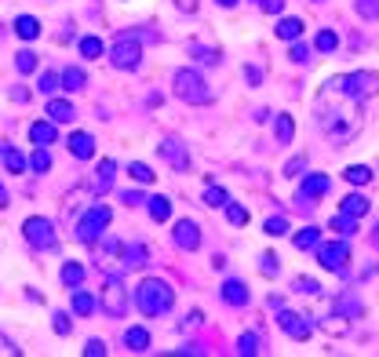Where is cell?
<instances>
[{"label": "cell", "mask_w": 379, "mask_h": 357, "mask_svg": "<svg viewBox=\"0 0 379 357\" xmlns=\"http://www.w3.org/2000/svg\"><path fill=\"white\" fill-rule=\"evenodd\" d=\"M379 91V77L372 70L343 73L321 84L318 99H313V120L318 128L336 143L346 146L365 124V103Z\"/></svg>", "instance_id": "1"}, {"label": "cell", "mask_w": 379, "mask_h": 357, "mask_svg": "<svg viewBox=\"0 0 379 357\" xmlns=\"http://www.w3.org/2000/svg\"><path fill=\"white\" fill-rule=\"evenodd\" d=\"M172 303H175V291H172V284L161 281V277H146V281L135 288V306H139L146 317H161V314H168Z\"/></svg>", "instance_id": "2"}, {"label": "cell", "mask_w": 379, "mask_h": 357, "mask_svg": "<svg viewBox=\"0 0 379 357\" xmlns=\"http://www.w3.org/2000/svg\"><path fill=\"white\" fill-rule=\"evenodd\" d=\"M175 95L182 103H190V106H204V103H212V88L204 84V77L197 73V70H179L175 73Z\"/></svg>", "instance_id": "3"}, {"label": "cell", "mask_w": 379, "mask_h": 357, "mask_svg": "<svg viewBox=\"0 0 379 357\" xmlns=\"http://www.w3.org/2000/svg\"><path fill=\"white\" fill-rule=\"evenodd\" d=\"M110 62L117 70H139V62H142V44L135 33H120L110 48Z\"/></svg>", "instance_id": "4"}, {"label": "cell", "mask_w": 379, "mask_h": 357, "mask_svg": "<svg viewBox=\"0 0 379 357\" xmlns=\"http://www.w3.org/2000/svg\"><path fill=\"white\" fill-rule=\"evenodd\" d=\"M110 219H113V212H110L106 205H91V208L81 215V222H77V237H81L84 244L99 241V237H103V230L110 226Z\"/></svg>", "instance_id": "5"}, {"label": "cell", "mask_w": 379, "mask_h": 357, "mask_svg": "<svg viewBox=\"0 0 379 357\" xmlns=\"http://www.w3.org/2000/svg\"><path fill=\"white\" fill-rule=\"evenodd\" d=\"M22 234H26L29 244L41 248V252H55V248H58V234H55V226H51L44 215H29V219L22 222Z\"/></svg>", "instance_id": "6"}, {"label": "cell", "mask_w": 379, "mask_h": 357, "mask_svg": "<svg viewBox=\"0 0 379 357\" xmlns=\"http://www.w3.org/2000/svg\"><path fill=\"white\" fill-rule=\"evenodd\" d=\"M103 314L106 317H124L128 314V288H124L117 277H110L106 284H103Z\"/></svg>", "instance_id": "7"}, {"label": "cell", "mask_w": 379, "mask_h": 357, "mask_svg": "<svg viewBox=\"0 0 379 357\" xmlns=\"http://www.w3.org/2000/svg\"><path fill=\"white\" fill-rule=\"evenodd\" d=\"M346 259H351V244L346 241H328V244H318V263L332 274H346Z\"/></svg>", "instance_id": "8"}, {"label": "cell", "mask_w": 379, "mask_h": 357, "mask_svg": "<svg viewBox=\"0 0 379 357\" xmlns=\"http://www.w3.org/2000/svg\"><path fill=\"white\" fill-rule=\"evenodd\" d=\"M277 324L284 332H289L292 339H310L313 336V321L310 317H303V314H296V310H277Z\"/></svg>", "instance_id": "9"}, {"label": "cell", "mask_w": 379, "mask_h": 357, "mask_svg": "<svg viewBox=\"0 0 379 357\" xmlns=\"http://www.w3.org/2000/svg\"><path fill=\"white\" fill-rule=\"evenodd\" d=\"M157 150H161V157L168 160V165H172L175 172H186V168H190V153H186V146H182L175 135L161 139V146H157Z\"/></svg>", "instance_id": "10"}, {"label": "cell", "mask_w": 379, "mask_h": 357, "mask_svg": "<svg viewBox=\"0 0 379 357\" xmlns=\"http://www.w3.org/2000/svg\"><path fill=\"white\" fill-rule=\"evenodd\" d=\"M175 244L182 252H197L201 248V226L194 219H179L175 222Z\"/></svg>", "instance_id": "11"}, {"label": "cell", "mask_w": 379, "mask_h": 357, "mask_svg": "<svg viewBox=\"0 0 379 357\" xmlns=\"http://www.w3.org/2000/svg\"><path fill=\"white\" fill-rule=\"evenodd\" d=\"M328 175H306L303 179V186H299V201H313V197H325V193H328Z\"/></svg>", "instance_id": "12"}, {"label": "cell", "mask_w": 379, "mask_h": 357, "mask_svg": "<svg viewBox=\"0 0 379 357\" xmlns=\"http://www.w3.org/2000/svg\"><path fill=\"white\" fill-rule=\"evenodd\" d=\"M66 146H70V153H73L77 160H91V157H95V139H91L88 132H73V135L66 139Z\"/></svg>", "instance_id": "13"}, {"label": "cell", "mask_w": 379, "mask_h": 357, "mask_svg": "<svg viewBox=\"0 0 379 357\" xmlns=\"http://www.w3.org/2000/svg\"><path fill=\"white\" fill-rule=\"evenodd\" d=\"M120 263H124V270H142L150 259H146V244H128V248H120Z\"/></svg>", "instance_id": "14"}, {"label": "cell", "mask_w": 379, "mask_h": 357, "mask_svg": "<svg viewBox=\"0 0 379 357\" xmlns=\"http://www.w3.org/2000/svg\"><path fill=\"white\" fill-rule=\"evenodd\" d=\"M223 299H227L230 306H244V303L251 299V291H248L241 281H234V277H230V281L223 284Z\"/></svg>", "instance_id": "15"}, {"label": "cell", "mask_w": 379, "mask_h": 357, "mask_svg": "<svg viewBox=\"0 0 379 357\" xmlns=\"http://www.w3.org/2000/svg\"><path fill=\"white\" fill-rule=\"evenodd\" d=\"M0 157H4V165H8V172H15V175L29 168V160H26V157H22V153H19V150H15L11 143H0Z\"/></svg>", "instance_id": "16"}, {"label": "cell", "mask_w": 379, "mask_h": 357, "mask_svg": "<svg viewBox=\"0 0 379 357\" xmlns=\"http://www.w3.org/2000/svg\"><path fill=\"white\" fill-rule=\"evenodd\" d=\"M368 197H361V193H346L343 197V205H339V212H346V215H354V219H361V215H368Z\"/></svg>", "instance_id": "17"}, {"label": "cell", "mask_w": 379, "mask_h": 357, "mask_svg": "<svg viewBox=\"0 0 379 357\" xmlns=\"http://www.w3.org/2000/svg\"><path fill=\"white\" fill-rule=\"evenodd\" d=\"M48 117H51L55 124H66V120L77 117V110H73V103H66V99H51V103H48Z\"/></svg>", "instance_id": "18"}, {"label": "cell", "mask_w": 379, "mask_h": 357, "mask_svg": "<svg viewBox=\"0 0 379 357\" xmlns=\"http://www.w3.org/2000/svg\"><path fill=\"white\" fill-rule=\"evenodd\" d=\"M146 205H150V219H153V222H168V219H172V201L165 197V193L150 197Z\"/></svg>", "instance_id": "19"}, {"label": "cell", "mask_w": 379, "mask_h": 357, "mask_svg": "<svg viewBox=\"0 0 379 357\" xmlns=\"http://www.w3.org/2000/svg\"><path fill=\"white\" fill-rule=\"evenodd\" d=\"M332 310H336V317H358V314H361V303H358L354 291H343Z\"/></svg>", "instance_id": "20"}, {"label": "cell", "mask_w": 379, "mask_h": 357, "mask_svg": "<svg viewBox=\"0 0 379 357\" xmlns=\"http://www.w3.org/2000/svg\"><path fill=\"white\" fill-rule=\"evenodd\" d=\"M15 33H19L22 41H37V37H41V22H37L33 15H19V19H15Z\"/></svg>", "instance_id": "21"}, {"label": "cell", "mask_w": 379, "mask_h": 357, "mask_svg": "<svg viewBox=\"0 0 379 357\" xmlns=\"http://www.w3.org/2000/svg\"><path fill=\"white\" fill-rule=\"evenodd\" d=\"M29 139H33L37 146H48V143H55V120H37L33 128H29Z\"/></svg>", "instance_id": "22"}, {"label": "cell", "mask_w": 379, "mask_h": 357, "mask_svg": "<svg viewBox=\"0 0 379 357\" xmlns=\"http://www.w3.org/2000/svg\"><path fill=\"white\" fill-rule=\"evenodd\" d=\"M124 346H128L132 353L150 350V332H146V328H128V332H124Z\"/></svg>", "instance_id": "23"}, {"label": "cell", "mask_w": 379, "mask_h": 357, "mask_svg": "<svg viewBox=\"0 0 379 357\" xmlns=\"http://www.w3.org/2000/svg\"><path fill=\"white\" fill-rule=\"evenodd\" d=\"M274 135H277V143H292V135H296V120H292L289 113H277V120H274Z\"/></svg>", "instance_id": "24"}, {"label": "cell", "mask_w": 379, "mask_h": 357, "mask_svg": "<svg viewBox=\"0 0 379 357\" xmlns=\"http://www.w3.org/2000/svg\"><path fill=\"white\" fill-rule=\"evenodd\" d=\"M318 244H321V230H318V226H306V230L296 234V248L299 252H310V248H318Z\"/></svg>", "instance_id": "25"}, {"label": "cell", "mask_w": 379, "mask_h": 357, "mask_svg": "<svg viewBox=\"0 0 379 357\" xmlns=\"http://www.w3.org/2000/svg\"><path fill=\"white\" fill-rule=\"evenodd\" d=\"M343 179L351 182V186H368L372 182V168L368 165H351V168L343 172Z\"/></svg>", "instance_id": "26"}, {"label": "cell", "mask_w": 379, "mask_h": 357, "mask_svg": "<svg viewBox=\"0 0 379 357\" xmlns=\"http://www.w3.org/2000/svg\"><path fill=\"white\" fill-rule=\"evenodd\" d=\"M190 55H194L201 66H219V58H223L215 48H204V44H190Z\"/></svg>", "instance_id": "27"}, {"label": "cell", "mask_w": 379, "mask_h": 357, "mask_svg": "<svg viewBox=\"0 0 379 357\" xmlns=\"http://www.w3.org/2000/svg\"><path fill=\"white\" fill-rule=\"evenodd\" d=\"M299 33H303V22L299 19H281L277 22V37L281 41H299Z\"/></svg>", "instance_id": "28"}, {"label": "cell", "mask_w": 379, "mask_h": 357, "mask_svg": "<svg viewBox=\"0 0 379 357\" xmlns=\"http://www.w3.org/2000/svg\"><path fill=\"white\" fill-rule=\"evenodd\" d=\"M328 226H332L336 234H343V237H346V234H354V230H358V219H354V215H346V212H339V215H332V222H328Z\"/></svg>", "instance_id": "29"}, {"label": "cell", "mask_w": 379, "mask_h": 357, "mask_svg": "<svg viewBox=\"0 0 379 357\" xmlns=\"http://www.w3.org/2000/svg\"><path fill=\"white\" fill-rule=\"evenodd\" d=\"M113 175H117V165H113V160H103V165L95 168V182H99V190H110Z\"/></svg>", "instance_id": "30"}, {"label": "cell", "mask_w": 379, "mask_h": 357, "mask_svg": "<svg viewBox=\"0 0 379 357\" xmlns=\"http://www.w3.org/2000/svg\"><path fill=\"white\" fill-rule=\"evenodd\" d=\"M84 70H77V66H70V70H62V88H66V91H81L84 88Z\"/></svg>", "instance_id": "31"}, {"label": "cell", "mask_w": 379, "mask_h": 357, "mask_svg": "<svg viewBox=\"0 0 379 357\" xmlns=\"http://www.w3.org/2000/svg\"><path fill=\"white\" fill-rule=\"evenodd\" d=\"M84 281V267L81 263H66V267H62V284H66V288H77Z\"/></svg>", "instance_id": "32"}, {"label": "cell", "mask_w": 379, "mask_h": 357, "mask_svg": "<svg viewBox=\"0 0 379 357\" xmlns=\"http://www.w3.org/2000/svg\"><path fill=\"white\" fill-rule=\"evenodd\" d=\"M227 201H230V193H227L223 186H208V190H204V205H212V208H227Z\"/></svg>", "instance_id": "33"}, {"label": "cell", "mask_w": 379, "mask_h": 357, "mask_svg": "<svg viewBox=\"0 0 379 357\" xmlns=\"http://www.w3.org/2000/svg\"><path fill=\"white\" fill-rule=\"evenodd\" d=\"M29 168H33V172H41V175L51 168V153H48V146H37V153L29 157Z\"/></svg>", "instance_id": "34"}, {"label": "cell", "mask_w": 379, "mask_h": 357, "mask_svg": "<svg viewBox=\"0 0 379 357\" xmlns=\"http://www.w3.org/2000/svg\"><path fill=\"white\" fill-rule=\"evenodd\" d=\"M95 306H99V303H95V296H88V291H77V296H73V314L88 317Z\"/></svg>", "instance_id": "35"}, {"label": "cell", "mask_w": 379, "mask_h": 357, "mask_svg": "<svg viewBox=\"0 0 379 357\" xmlns=\"http://www.w3.org/2000/svg\"><path fill=\"white\" fill-rule=\"evenodd\" d=\"M15 70L19 73H33L37 70V51H19L15 55Z\"/></svg>", "instance_id": "36"}, {"label": "cell", "mask_w": 379, "mask_h": 357, "mask_svg": "<svg viewBox=\"0 0 379 357\" xmlns=\"http://www.w3.org/2000/svg\"><path fill=\"white\" fill-rule=\"evenodd\" d=\"M81 55L84 58H103V41L99 37H81Z\"/></svg>", "instance_id": "37"}, {"label": "cell", "mask_w": 379, "mask_h": 357, "mask_svg": "<svg viewBox=\"0 0 379 357\" xmlns=\"http://www.w3.org/2000/svg\"><path fill=\"white\" fill-rule=\"evenodd\" d=\"M237 353H244V357L259 353V336H256V332H244V336L237 339Z\"/></svg>", "instance_id": "38"}, {"label": "cell", "mask_w": 379, "mask_h": 357, "mask_svg": "<svg viewBox=\"0 0 379 357\" xmlns=\"http://www.w3.org/2000/svg\"><path fill=\"white\" fill-rule=\"evenodd\" d=\"M292 291H299V296H318L321 284L313 281V277H296V281H292Z\"/></svg>", "instance_id": "39"}, {"label": "cell", "mask_w": 379, "mask_h": 357, "mask_svg": "<svg viewBox=\"0 0 379 357\" xmlns=\"http://www.w3.org/2000/svg\"><path fill=\"white\" fill-rule=\"evenodd\" d=\"M263 230H266L270 237H284V234H289V219H284V215H274V219H266Z\"/></svg>", "instance_id": "40"}, {"label": "cell", "mask_w": 379, "mask_h": 357, "mask_svg": "<svg viewBox=\"0 0 379 357\" xmlns=\"http://www.w3.org/2000/svg\"><path fill=\"white\" fill-rule=\"evenodd\" d=\"M55 88H62V77H55V73H41L37 77V91L41 95H55Z\"/></svg>", "instance_id": "41"}, {"label": "cell", "mask_w": 379, "mask_h": 357, "mask_svg": "<svg viewBox=\"0 0 379 357\" xmlns=\"http://www.w3.org/2000/svg\"><path fill=\"white\" fill-rule=\"evenodd\" d=\"M354 8H358V15L361 19H379V0H354Z\"/></svg>", "instance_id": "42"}, {"label": "cell", "mask_w": 379, "mask_h": 357, "mask_svg": "<svg viewBox=\"0 0 379 357\" xmlns=\"http://www.w3.org/2000/svg\"><path fill=\"white\" fill-rule=\"evenodd\" d=\"M336 44H339V37L332 33V29H321L318 41H313V48H318V51H336Z\"/></svg>", "instance_id": "43"}, {"label": "cell", "mask_w": 379, "mask_h": 357, "mask_svg": "<svg viewBox=\"0 0 379 357\" xmlns=\"http://www.w3.org/2000/svg\"><path fill=\"white\" fill-rule=\"evenodd\" d=\"M128 175H132L135 182H142V186H146V182H153V172H150V168L142 165V160H135V165L128 168Z\"/></svg>", "instance_id": "44"}, {"label": "cell", "mask_w": 379, "mask_h": 357, "mask_svg": "<svg viewBox=\"0 0 379 357\" xmlns=\"http://www.w3.org/2000/svg\"><path fill=\"white\" fill-rule=\"evenodd\" d=\"M227 219H230L234 226H241V222H248V208H241V205L227 201Z\"/></svg>", "instance_id": "45"}, {"label": "cell", "mask_w": 379, "mask_h": 357, "mask_svg": "<svg viewBox=\"0 0 379 357\" xmlns=\"http://www.w3.org/2000/svg\"><path fill=\"white\" fill-rule=\"evenodd\" d=\"M289 58L303 66V62H310V48H306V44H299V41H292V51H289Z\"/></svg>", "instance_id": "46"}, {"label": "cell", "mask_w": 379, "mask_h": 357, "mask_svg": "<svg viewBox=\"0 0 379 357\" xmlns=\"http://www.w3.org/2000/svg\"><path fill=\"white\" fill-rule=\"evenodd\" d=\"M120 201H124V205H128V208H139V205H146L150 197H142V193H139V190H124V193H120Z\"/></svg>", "instance_id": "47"}, {"label": "cell", "mask_w": 379, "mask_h": 357, "mask_svg": "<svg viewBox=\"0 0 379 357\" xmlns=\"http://www.w3.org/2000/svg\"><path fill=\"white\" fill-rule=\"evenodd\" d=\"M303 168H306V157H292L289 165H284V175L296 179V175H303Z\"/></svg>", "instance_id": "48"}, {"label": "cell", "mask_w": 379, "mask_h": 357, "mask_svg": "<svg viewBox=\"0 0 379 357\" xmlns=\"http://www.w3.org/2000/svg\"><path fill=\"white\" fill-rule=\"evenodd\" d=\"M84 357H106V343H103V339H88Z\"/></svg>", "instance_id": "49"}, {"label": "cell", "mask_w": 379, "mask_h": 357, "mask_svg": "<svg viewBox=\"0 0 379 357\" xmlns=\"http://www.w3.org/2000/svg\"><path fill=\"white\" fill-rule=\"evenodd\" d=\"M259 259H263V263H259V270H263V274H266V277H274V274H277V270H281V263H277V259H274V255H270V252H266V255H259Z\"/></svg>", "instance_id": "50"}, {"label": "cell", "mask_w": 379, "mask_h": 357, "mask_svg": "<svg viewBox=\"0 0 379 357\" xmlns=\"http://www.w3.org/2000/svg\"><path fill=\"white\" fill-rule=\"evenodd\" d=\"M51 317H55V332H58V336H70V328H73L70 317H66V314H51Z\"/></svg>", "instance_id": "51"}, {"label": "cell", "mask_w": 379, "mask_h": 357, "mask_svg": "<svg viewBox=\"0 0 379 357\" xmlns=\"http://www.w3.org/2000/svg\"><path fill=\"white\" fill-rule=\"evenodd\" d=\"M256 4L266 11V15H281V8H284V0H256Z\"/></svg>", "instance_id": "52"}, {"label": "cell", "mask_w": 379, "mask_h": 357, "mask_svg": "<svg viewBox=\"0 0 379 357\" xmlns=\"http://www.w3.org/2000/svg\"><path fill=\"white\" fill-rule=\"evenodd\" d=\"M201 310H194V314H186V321H182V332H190V328H197V324H201Z\"/></svg>", "instance_id": "53"}, {"label": "cell", "mask_w": 379, "mask_h": 357, "mask_svg": "<svg viewBox=\"0 0 379 357\" xmlns=\"http://www.w3.org/2000/svg\"><path fill=\"white\" fill-rule=\"evenodd\" d=\"M0 357H19V346H11V339L0 336Z\"/></svg>", "instance_id": "54"}, {"label": "cell", "mask_w": 379, "mask_h": 357, "mask_svg": "<svg viewBox=\"0 0 379 357\" xmlns=\"http://www.w3.org/2000/svg\"><path fill=\"white\" fill-rule=\"evenodd\" d=\"M259 77H263V73H259L256 66H244V81H248V84H259Z\"/></svg>", "instance_id": "55"}, {"label": "cell", "mask_w": 379, "mask_h": 357, "mask_svg": "<svg viewBox=\"0 0 379 357\" xmlns=\"http://www.w3.org/2000/svg\"><path fill=\"white\" fill-rule=\"evenodd\" d=\"M175 4H179L182 11H197V0H175Z\"/></svg>", "instance_id": "56"}, {"label": "cell", "mask_w": 379, "mask_h": 357, "mask_svg": "<svg viewBox=\"0 0 379 357\" xmlns=\"http://www.w3.org/2000/svg\"><path fill=\"white\" fill-rule=\"evenodd\" d=\"M11 99L15 103H26V88H11Z\"/></svg>", "instance_id": "57"}, {"label": "cell", "mask_w": 379, "mask_h": 357, "mask_svg": "<svg viewBox=\"0 0 379 357\" xmlns=\"http://www.w3.org/2000/svg\"><path fill=\"white\" fill-rule=\"evenodd\" d=\"M8 201H11V197H8V190L0 186V208H8Z\"/></svg>", "instance_id": "58"}, {"label": "cell", "mask_w": 379, "mask_h": 357, "mask_svg": "<svg viewBox=\"0 0 379 357\" xmlns=\"http://www.w3.org/2000/svg\"><path fill=\"white\" fill-rule=\"evenodd\" d=\"M219 4H223V8H234V4H237V0H219Z\"/></svg>", "instance_id": "59"}, {"label": "cell", "mask_w": 379, "mask_h": 357, "mask_svg": "<svg viewBox=\"0 0 379 357\" xmlns=\"http://www.w3.org/2000/svg\"><path fill=\"white\" fill-rule=\"evenodd\" d=\"M372 241H375V244H379V222H375V230H372Z\"/></svg>", "instance_id": "60"}]
</instances>
